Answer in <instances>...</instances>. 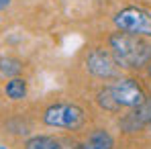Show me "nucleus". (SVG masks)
Segmentation results:
<instances>
[{
    "mask_svg": "<svg viewBox=\"0 0 151 149\" xmlns=\"http://www.w3.org/2000/svg\"><path fill=\"white\" fill-rule=\"evenodd\" d=\"M86 70L100 80H110V78H116V74H119V66H116L112 53L104 49H94L88 55Z\"/></svg>",
    "mask_w": 151,
    "mask_h": 149,
    "instance_id": "39448f33",
    "label": "nucleus"
},
{
    "mask_svg": "<svg viewBox=\"0 0 151 149\" xmlns=\"http://www.w3.org/2000/svg\"><path fill=\"white\" fill-rule=\"evenodd\" d=\"M4 92H6V96L10 100H23L27 96V82L23 78H12V80L6 84Z\"/></svg>",
    "mask_w": 151,
    "mask_h": 149,
    "instance_id": "1a4fd4ad",
    "label": "nucleus"
},
{
    "mask_svg": "<svg viewBox=\"0 0 151 149\" xmlns=\"http://www.w3.org/2000/svg\"><path fill=\"white\" fill-rule=\"evenodd\" d=\"M21 70H23L21 61L10 59V57H2V59H0V72L4 76H19Z\"/></svg>",
    "mask_w": 151,
    "mask_h": 149,
    "instance_id": "9d476101",
    "label": "nucleus"
},
{
    "mask_svg": "<svg viewBox=\"0 0 151 149\" xmlns=\"http://www.w3.org/2000/svg\"><path fill=\"white\" fill-rule=\"evenodd\" d=\"M108 45L119 68L139 70L151 61V45L137 35H129L123 31L112 33L108 39Z\"/></svg>",
    "mask_w": 151,
    "mask_h": 149,
    "instance_id": "f257e3e1",
    "label": "nucleus"
},
{
    "mask_svg": "<svg viewBox=\"0 0 151 149\" xmlns=\"http://www.w3.org/2000/svg\"><path fill=\"white\" fill-rule=\"evenodd\" d=\"M0 149H8V147H4V145H0Z\"/></svg>",
    "mask_w": 151,
    "mask_h": 149,
    "instance_id": "4468645a",
    "label": "nucleus"
},
{
    "mask_svg": "<svg viewBox=\"0 0 151 149\" xmlns=\"http://www.w3.org/2000/svg\"><path fill=\"white\" fill-rule=\"evenodd\" d=\"M129 119L133 121L131 131H135V127H141V125L151 123V96H145V100L135 108V112H131Z\"/></svg>",
    "mask_w": 151,
    "mask_h": 149,
    "instance_id": "0eeeda50",
    "label": "nucleus"
},
{
    "mask_svg": "<svg viewBox=\"0 0 151 149\" xmlns=\"http://www.w3.org/2000/svg\"><path fill=\"white\" fill-rule=\"evenodd\" d=\"M8 2H10V0H0V8H6V6H8Z\"/></svg>",
    "mask_w": 151,
    "mask_h": 149,
    "instance_id": "f8f14e48",
    "label": "nucleus"
},
{
    "mask_svg": "<svg viewBox=\"0 0 151 149\" xmlns=\"http://www.w3.org/2000/svg\"><path fill=\"white\" fill-rule=\"evenodd\" d=\"M108 92L114 100V104L121 108H137L143 100H145V92L143 88L137 84V80L133 78H121L116 80V84L108 86Z\"/></svg>",
    "mask_w": 151,
    "mask_h": 149,
    "instance_id": "20e7f679",
    "label": "nucleus"
},
{
    "mask_svg": "<svg viewBox=\"0 0 151 149\" xmlns=\"http://www.w3.org/2000/svg\"><path fill=\"white\" fill-rule=\"evenodd\" d=\"M80 149H114V139L108 131L96 129L88 135V139L80 145Z\"/></svg>",
    "mask_w": 151,
    "mask_h": 149,
    "instance_id": "423d86ee",
    "label": "nucleus"
},
{
    "mask_svg": "<svg viewBox=\"0 0 151 149\" xmlns=\"http://www.w3.org/2000/svg\"><path fill=\"white\" fill-rule=\"evenodd\" d=\"M147 72H149V76H151V61L147 63Z\"/></svg>",
    "mask_w": 151,
    "mask_h": 149,
    "instance_id": "ddd939ff",
    "label": "nucleus"
},
{
    "mask_svg": "<svg viewBox=\"0 0 151 149\" xmlns=\"http://www.w3.org/2000/svg\"><path fill=\"white\" fill-rule=\"evenodd\" d=\"M114 25L119 27V31L129 33V35L151 37V12L137 8V6H129V8H123L121 12H116Z\"/></svg>",
    "mask_w": 151,
    "mask_h": 149,
    "instance_id": "7ed1b4c3",
    "label": "nucleus"
},
{
    "mask_svg": "<svg viewBox=\"0 0 151 149\" xmlns=\"http://www.w3.org/2000/svg\"><path fill=\"white\" fill-rule=\"evenodd\" d=\"M98 102H100L102 106L106 108V110H119V106L114 104V100L110 96V92H108V88H104L100 94H98Z\"/></svg>",
    "mask_w": 151,
    "mask_h": 149,
    "instance_id": "9b49d317",
    "label": "nucleus"
},
{
    "mask_svg": "<svg viewBox=\"0 0 151 149\" xmlns=\"http://www.w3.org/2000/svg\"><path fill=\"white\" fill-rule=\"evenodd\" d=\"M43 123L53 129H65V131H78L86 123V112L78 104H51L43 112Z\"/></svg>",
    "mask_w": 151,
    "mask_h": 149,
    "instance_id": "f03ea898",
    "label": "nucleus"
},
{
    "mask_svg": "<svg viewBox=\"0 0 151 149\" xmlns=\"http://www.w3.org/2000/svg\"><path fill=\"white\" fill-rule=\"evenodd\" d=\"M25 149H61V143L49 135H35V137L27 139Z\"/></svg>",
    "mask_w": 151,
    "mask_h": 149,
    "instance_id": "6e6552de",
    "label": "nucleus"
}]
</instances>
